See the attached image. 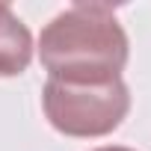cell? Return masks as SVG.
<instances>
[{
  "label": "cell",
  "instance_id": "277c9868",
  "mask_svg": "<svg viewBox=\"0 0 151 151\" xmlns=\"http://www.w3.org/2000/svg\"><path fill=\"white\" fill-rule=\"evenodd\" d=\"M95 151H133V148H124V145H104V148H95Z\"/></svg>",
  "mask_w": 151,
  "mask_h": 151
},
{
  "label": "cell",
  "instance_id": "6da1fadb",
  "mask_svg": "<svg viewBox=\"0 0 151 151\" xmlns=\"http://www.w3.org/2000/svg\"><path fill=\"white\" fill-rule=\"evenodd\" d=\"M130 45L113 6L74 3L62 9L39 36V59L50 80L107 83L122 77Z\"/></svg>",
  "mask_w": 151,
  "mask_h": 151
},
{
  "label": "cell",
  "instance_id": "3957f363",
  "mask_svg": "<svg viewBox=\"0 0 151 151\" xmlns=\"http://www.w3.org/2000/svg\"><path fill=\"white\" fill-rule=\"evenodd\" d=\"M33 62V36L27 24L12 12L9 3H0V77H18Z\"/></svg>",
  "mask_w": 151,
  "mask_h": 151
},
{
  "label": "cell",
  "instance_id": "7a4b0ae2",
  "mask_svg": "<svg viewBox=\"0 0 151 151\" xmlns=\"http://www.w3.org/2000/svg\"><path fill=\"white\" fill-rule=\"evenodd\" d=\"M42 107L53 130L77 139H95L113 133L127 110L130 92L122 77L107 83H65L50 80L42 89Z\"/></svg>",
  "mask_w": 151,
  "mask_h": 151
}]
</instances>
